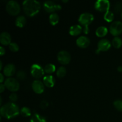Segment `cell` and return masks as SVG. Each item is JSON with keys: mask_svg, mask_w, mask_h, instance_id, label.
<instances>
[{"mask_svg": "<svg viewBox=\"0 0 122 122\" xmlns=\"http://www.w3.org/2000/svg\"><path fill=\"white\" fill-rule=\"evenodd\" d=\"M41 8V3L35 0H26L23 2L24 13L29 17H33L36 15L40 11Z\"/></svg>", "mask_w": 122, "mask_h": 122, "instance_id": "7a4b0ae2", "label": "cell"}, {"mask_svg": "<svg viewBox=\"0 0 122 122\" xmlns=\"http://www.w3.org/2000/svg\"><path fill=\"white\" fill-rule=\"evenodd\" d=\"M57 60L60 64L66 65L71 61V56L67 51H60L57 54Z\"/></svg>", "mask_w": 122, "mask_h": 122, "instance_id": "30bf717a", "label": "cell"}, {"mask_svg": "<svg viewBox=\"0 0 122 122\" xmlns=\"http://www.w3.org/2000/svg\"><path fill=\"white\" fill-rule=\"evenodd\" d=\"M94 17L91 13H84L80 15L78 21L81 25L84 26L83 32L85 34H88L89 32V26L94 21Z\"/></svg>", "mask_w": 122, "mask_h": 122, "instance_id": "3957f363", "label": "cell"}, {"mask_svg": "<svg viewBox=\"0 0 122 122\" xmlns=\"http://www.w3.org/2000/svg\"><path fill=\"white\" fill-rule=\"evenodd\" d=\"M43 83L48 88H52L56 83V80L51 75H47L43 78Z\"/></svg>", "mask_w": 122, "mask_h": 122, "instance_id": "2e32d148", "label": "cell"}, {"mask_svg": "<svg viewBox=\"0 0 122 122\" xmlns=\"http://www.w3.org/2000/svg\"><path fill=\"white\" fill-rule=\"evenodd\" d=\"M20 113V110L17 105L14 102H8L1 106L0 114L2 117L7 119H11L17 116Z\"/></svg>", "mask_w": 122, "mask_h": 122, "instance_id": "6da1fadb", "label": "cell"}, {"mask_svg": "<svg viewBox=\"0 0 122 122\" xmlns=\"http://www.w3.org/2000/svg\"><path fill=\"white\" fill-rule=\"evenodd\" d=\"M15 24L16 26L20 27H23L26 24V19L25 16L23 15H20V16L17 17L15 21Z\"/></svg>", "mask_w": 122, "mask_h": 122, "instance_id": "d6986e66", "label": "cell"}, {"mask_svg": "<svg viewBox=\"0 0 122 122\" xmlns=\"http://www.w3.org/2000/svg\"><path fill=\"white\" fill-rule=\"evenodd\" d=\"M9 49L12 52H16L19 50V46L17 43L11 42L9 45Z\"/></svg>", "mask_w": 122, "mask_h": 122, "instance_id": "4316f807", "label": "cell"}, {"mask_svg": "<svg viewBox=\"0 0 122 122\" xmlns=\"http://www.w3.org/2000/svg\"><path fill=\"white\" fill-rule=\"evenodd\" d=\"M5 86L4 84H2V83H1L0 85V92L2 93L5 91Z\"/></svg>", "mask_w": 122, "mask_h": 122, "instance_id": "1f68e13d", "label": "cell"}, {"mask_svg": "<svg viewBox=\"0 0 122 122\" xmlns=\"http://www.w3.org/2000/svg\"><path fill=\"white\" fill-rule=\"evenodd\" d=\"M32 88L33 91L38 94H41L44 92L45 89V85L42 82L38 80H36L33 82Z\"/></svg>", "mask_w": 122, "mask_h": 122, "instance_id": "8fae6325", "label": "cell"}, {"mask_svg": "<svg viewBox=\"0 0 122 122\" xmlns=\"http://www.w3.org/2000/svg\"><path fill=\"white\" fill-rule=\"evenodd\" d=\"M30 122H46V120L42 116L35 113L32 116Z\"/></svg>", "mask_w": 122, "mask_h": 122, "instance_id": "ffe728a7", "label": "cell"}, {"mask_svg": "<svg viewBox=\"0 0 122 122\" xmlns=\"http://www.w3.org/2000/svg\"><path fill=\"white\" fill-rule=\"evenodd\" d=\"M20 6L17 2L15 1H9L6 5V10L11 15L15 16L20 12Z\"/></svg>", "mask_w": 122, "mask_h": 122, "instance_id": "277c9868", "label": "cell"}, {"mask_svg": "<svg viewBox=\"0 0 122 122\" xmlns=\"http://www.w3.org/2000/svg\"><path fill=\"white\" fill-rule=\"evenodd\" d=\"M114 107L116 110L120 112H122V100H116L114 102H113Z\"/></svg>", "mask_w": 122, "mask_h": 122, "instance_id": "83f0119b", "label": "cell"}, {"mask_svg": "<svg viewBox=\"0 0 122 122\" xmlns=\"http://www.w3.org/2000/svg\"><path fill=\"white\" fill-rule=\"evenodd\" d=\"M9 98L10 100L12 102H15V101H16L18 99L17 95L15 93H12L10 95V96L9 97Z\"/></svg>", "mask_w": 122, "mask_h": 122, "instance_id": "f546056e", "label": "cell"}, {"mask_svg": "<svg viewBox=\"0 0 122 122\" xmlns=\"http://www.w3.org/2000/svg\"><path fill=\"white\" fill-rule=\"evenodd\" d=\"M76 45L81 48H86L90 45V40L85 36H81L76 40Z\"/></svg>", "mask_w": 122, "mask_h": 122, "instance_id": "4fadbf2b", "label": "cell"}, {"mask_svg": "<svg viewBox=\"0 0 122 122\" xmlns=\"http://www.w3.org/2000/svg\"><path fill=\"white\" fill-rule=\"evenodd\" d=\"M108 33V29L105 26H100L97 29L95 34L99 38H103Z\"/></svg>", "mask_w": 122, "mask_h": 122, "instance_id": "ac0fdd59", "label": "cell"}, {"mask_svg": "<svg viewBox=\"0 0 122 122\" xmlns=\"http://www.w3.org/2000/svg\"><path fill=\"white\" fill-rule=\"evenodd\" d=\"M44 69L40 65L34 64L32 66L30 69V73L32 77L35 79H41L44 75Z\"/></svg>", "mask_w": 122, "mask_h": 122, "instance_id": "ba28073f", "label": "cell"}, {"mask_svg": "<svg viewBox=\"0 0 122 122\" xmlns=\"http://www.w3.org/2000/svg\"><path fill=\"white\" fill-rule=\"evenodd\" d=\"M112 45L114 46L115 48L119 49L122 46V40L119 37H115L112 41Z\"/></svg>", "mask_w": 122, "mask_h": 122, "instance_id": "7402d4cb", "label": "cell"}, {"mask_svg": "<svg viewBox=\"0 0 122 122\" xmlns=\"http://www.w3.org/2000/svg\"><path fill=\"white\" fill-rule=\"evenodd\" d=\"M110 7V2L107 0H98L95 3V8L96 10L101 13L108 11Z\"/></svg>", "mask_w": 122, "mask_h": 122, "instance_id": "52a82bcc", "label": "cell"}, {"mask_svg": "<svg viewBox=\"0 0 122 122\" xmlns=\"http://www.w3.org/2000/svg\"><path fill=\"white\" fill-rule=\"evenodd\" d=\"M112 44L110 42L106 39H102L99 41L98 43V50L99 51H107L111 48Z\"/></svg>", "mask_w": 122, "mask_h": 122, "instance_id": "7c38bea8", "label": "cell"}, {"mask_svg": "<svg viewBox=\"0 0 122 122\" xmlns=\"http://www.w3.org/2000/svg\"><path fill=\"white\" fill-rule=\"evenodd\" d=\"M20 114L25 117H27L31 116V110L29 108L27 107H24L20 110Z\"/></svg>", "mask_w": 122, "mask_h": 122, "instance_id": "d4e9b609", "label": "cell"}, {"mask_svg": "<svg viewBox=\"0 0 122 122\" xmlns=\"http://www.w3.org/2000/svg\"><path fill=\"white\" fill-rule=\"evenodd\" d=\"M56 68L55 65L51 64V63L46 64L45 66V67H44V71H45V73H46L47 74L52 73H54L56 71Z\"/></svg>", "mask_w": 122, "mask_h": 122, "instance_id": "603a6c76", "label": "cell"}, {"mask_svg": "<svg viewBox=\"0 0 122 122\" xmlns=\"http://www.w3.org/2000/svg\"><path fill=\"white\" fill-rule=\"evenodd\" d=\"M0 42L1 45L7 46L11 43V36L10 34L7 32H3L0 35Z\"/></svg>", "mask_w": 122, "mask_h": 122, "instance_id": "5bb4252c", "label": "cell"}, {"mask_svg": "<svg viewBox=\"0 0 122 122\" xmlns=\"http://www.w3.org/2000/svg\"><path fill=\"white\" fill-rule=\"evenodd\" d=\"M59 16L56 13H52L49 17V21L52 26H55L58 24L59 21Z\"/></svg>", "mask_w": 122, "mask_h": 122, "instance_id": "44dd1931", "label": "cell"}, {"mask_svg": "<svg viewBox=\"0 0 122 122\" xmlns=\"http://www.w3.org/2000/svg\"><path fill=\"white\" fill-rule=\"evenodd\" d=\"M4 85L8 90L14 93L19 91L20 88V83L19 81L13 77L7 78L4 81Z\"/></svg>", "mask_w": 122, "mask_h": 122, "instance_id": "5b68a950", "label": "cell"}, {"mask_svg": "<svg viewBox=\"0 0 122 122\" xmlns=\"http://www.w3.org/2000/svg\"><path fill=\"white\" fill-rule=\"evenodd\" d=\"M0 101H1V102H0V104H2V97H0Z\"/></svg>", "mask_w": 122, "mask_h": 122, "instance_id": "8d00e7d4", "label": "cell"}, {"mask_svg": "<svg viewBox=\"0 0 122 122\" xmlns=\"http://www.w3.org/2000/svg\"><path fill=\"white\" fill-rule=\"evenodd\" d=\"M121 16H122V15H121Z\"/></svg>", "mask_w": 122, "mask_h": 122, "instance_id": "f35d334b", "label": "cell"}, {"mask_svg": "<svg viewBox=\"0 0 122 122\" xmlns=\"http://www.w3.org/2000/svg\"><path fill=\"white\" fill-rule=\"evenodd\" d=\"M67 73V70L64 67H60L57 71V76L59 78H63Z\"/></svg>", "mask_w": 122, "mask_h": 122, "instance_id": "484cf974", "label": "cell"}, {"mask_svg": "<svg viewBox=\"0 0 122 122\" xmlns=\"http://www.w3.org/2000/svg\"><path fill=\"white\" fill-rule=\"evenodd\" d=\"M117 70L119 72H122V66H119L117 68Z\"/></svg>", "mask_w": 122, "mask_h": 122, "instance_id": "e575fe53", "label": "cell"}, {"mask_svg": "<svg viewBox=\"0 0 122 122\" xmlns=\"http://www.w3.org/2000/svg\"><path fill=\"white\" fill-rule=\"evenodd\" d=\"M15 67L13 64H8L4 67L3 69V74L4 76L7 77H11V76H13L15 72Z\"/></svg>", "mask_w": 122, "mask_h": 122, "instance_id": "9a60e30c", "label": "cell"}, {"mask_svg": "<svg viewBox=\"0 0 122 122\" xmlns=\"http://www.w3.org/2000/svg\"><path fill=\"white\" fill-rule=\"evenodd\" d=\"M0 77H1V80H0V82L1 83H2L4 82V74L0 73Z\"/></svg>", "mask_w": 122, "mask_h": 122, "instance_id": "836d02e7", "label": "cell"}, {"mask_svg": "<svg viewBox=\"0 0 122 122\" xmlns=\"http://www.w3.org/2000/svg\"><path fill=\"white\" fill-rule=\"evenodd\" d=\"M82 27H81V25H73L69 29V33L70 35L73 36H76L79 35L82 32Z\"/></svg>", "mask_w": 122, "mask_h": 122, "instance_id": "e0dca14e", "label": "cell"}, {"mask_svg": "<svg viewBox=\"0 0 122 122\" xmlns=\"http://www.w3.org/2000/svg\"><path fill=\"white\" fill-rule=\"evenodd\" d=\"M43 8L46 12L52 14L57 11L60 10L61 9V6L60 4L55 3L54 1H47L44 3Z\"/></svg>", "mask_w": 122, "mask_h": 122, "instance_id": "8992f818", "label": "cell"}, {"mask_svg": "<svg viewBox=\"0 0 122 122\" xmlns=\"http://www.w3.org/2000/svg\"><path fill=\"white\" fill-rule=\"evenodd\" d=\"M5 49L2 46H1L0 47V55L1 56H2L4 54H5Z\"/></svg>", "mask_w": 122, "mask_h": 122, "instance_id": "d6a6232c", "label": "cell"}, {"mask_svg": "<svg viewBox=\"0 0 122 122\" xmlns=\"http://www.w3.org/2000/svg\"><path fill=\"white\" fill-rule=\"evenodd\" d=\"M114 19V13L113 12L110 11H108L106 12L104 15V19L106 21H107V22H112V21H113Z\"/></svg>", "mask_w": 122, "mask_h": 122, "instance_id": "cb8c5ba5", "label": "cell"}, {"mask_svg": "<svg viewBox=\"0 0 122 122\" xmlns=\"http://www.w3.org/2000/svg\"><path fill=\"white\" fill-rule=\"evenodd\" d=\"M48 103L45 101H43L41 104V107L42 108H45L46 107H48Z\"/></svg>", "mask_w": 122, "mask_h": 122, "instance_id": "4dcf8cb0", "label": "cell"}, {"mask_svg": "<svg viewBox=\"0 0 122 122\" xmlns=\"http://www.w3.org/2000/svg\"><path fill=\"white\" fill-rule=\"evenodd\" d=\"M17 77L18 79L20 80V81H23L25 80V79L26 78V74L23 70H20L17 73Z\"/></svg>", "mask_w": 122, "mask_h": 122, "instance_id": "f1b7e54d", "label": "cell"}, {"mask_svg": "<svg viewBox=\"0 0 122 122\" xmlns=\"http://www.w3.org/2000/svg\"><path fill=\"white\" fill-rule=\"evenodd\" d=\"M0 64H1V66H0V70H2V61H0Z\"/></svg>", "mask_w": 122, "mask_h": 122, "instance_id": "d590c367", "label": "cell"}, {"mask_svg": "<svg viewBox=\"0 0 122 122\" xmlns=\"http://www.w3.org/2000/svg\"><path fill=\"white\" fill-rule=\"evenodd\" d=\"M63 2H67L68 1H63Z\"/></svg>", "mask_w": 122, "mask_h": 122, "instance_id": "74e56055", "label": "cell"}, {"mask_svg": "<svg viewBox=\"0 0 122 122\" xmlns=\"http://www.w3.org/2000/svg\"><path fill=\"white\" fill-rule=\"evenodd\" d=\"M110 32L113 36L117 37L122 33V23L120 21H115L110 26Z\"/></svg>", "mask_w": 122, "mask_h": 122, "instance_id": "9c48e42d", "label": "cell"}]
</instances>
